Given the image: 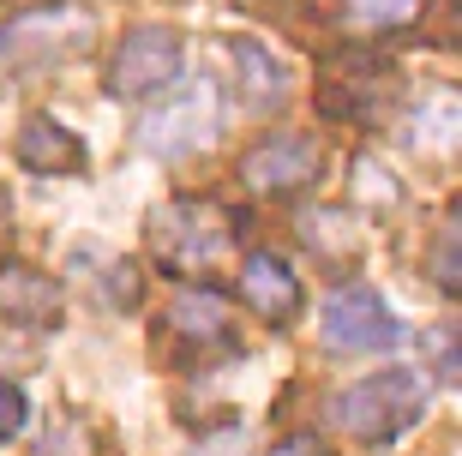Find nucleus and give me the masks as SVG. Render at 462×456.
<instances>
[{"mask_svg": "<svg viewBox=\"0 0 462 456\" xmlns=\"http://www.w3.org/2000/svg\"><path fill=\"white\" fill-rule=\"evenodd\" d=\"M228 54H235V85L246 102H258V108H276V102L289 97V67L276 60L264 42H253V36H235L228 42Z\"/></svg>", "mask_w": 462, "mask_h": 456, "instance_id": "13", "label": "nucleus"}, {"mask_svg": "<svg viewBox=\"0 0 462 456\" xmlns=\"http://www.w3.org/2000/svg\"><path fill=\"white\" fill-rule=\"evenodd\" d=\"M420 414H427V385H420L414 367L366 372V378H355L348 390H337V403H330V421L343 426V433H355L360 444L402 439Z\"/></svg>", "mask_w": 462, "mask_h": 456, "instance_id": "3", "label": "nucleus"}, {"mask_svg": "<svg viewBox=\"0 0 462 456\" xmlns=\"http://www.w3.org/2000/svg\"><path fill=\"white\" fill-rule=\"evenodd\" d=\"M6 235H13V199H6V186H0V247H6Z\"/></svg>", "mask_w": 462, "mask_h": 456, "instance_id": "17", "label": "nucleus"}, {"mask_svg": "<svg viewBox=\"0 0 462 456\" xmlns=\"http://www.w3.org/2000/svg\"><path fill=\"white\" fill-rule=\"evenodd\" d=\"M24 421H31V403H24V390L0 378V444L18 439V426H24Z\"/></svg>", "mask_w": 462, "mask_h": 456, "instance_id": "15", "label": "nucleus"}, {"mask_svg": "<svg viewBox=\"0 0 462 456\" xmlns=\"http://www.w3.org/2000/svg\"><path fill=\"white\" fill-rule=\"evenodd\" d=\"M217 133H223V85L217 79H192L162 108H151L138 120V144L151 156H162V163H180V156L205 151Z\"/></svg>", "mask_w": 462, "mask_h": 456, "instance_id": "4", "label": "nucleus"}, {"mask_svg": "<svg viewBox=\"0 0 462 456\" xmlns=\"http://www.w3.org/2000/svg\"><path fill=\"white\" fill-rule=\"evenodd\" d=\"M169 324H174V342H180V349H228V355H235L228 306H223V294H210V288H187V294H174Z\"/></svg>", "mask_w": 462, "mask_h": 456, "instance_id": "12", "label": "nucleus"}, {"mask_svg": "<svg viewBox=\"0 0 462 456\" xmlns=\"http://www.w3.org/2000/svg\"><path fill=\"white\" fill-rule=\"evenodd\" d=\"M235 235H240V228H235V210H223V204H210V199L156 204V210H151V228H144L151 258L169 276H187V283L223 271V258L235 253Z\"/></svg>", "mask_w": 462, "mask_h": 456, "instance_id": "2", "label": "nucleus"}, {"mask_svg": "<svg viewBox=\"0 0 462 456\" xmlns=\"http://www.w3.org/2000/svg\"><path fill=\"white\" fill-rule=\"evenodd\" d=\"M343 18L355 31H402L420 18V0H343Z\"/></svg>", "mask_w": 462, "mask_h": 456, "instance_id": "14", "label": "nucleus"}, {"mask_svg": "<svg viewBox=\"0 0 462 456\" xmlns=\"http://www.w3.org/2000/svg\"><path fill=\"white\" fill-rule=\"evenodd\" d=\"M391 67L384 60H366V54H337L330 60V79L319 85V102H325V115L337 120H366L378 115V102L391 97Z\"/></svg>", "mask_w": 462, "mask_h": 456, "instance_id": "8", "label": "nucleus"}, {"mask_svg": "<svg viewBox=\"0 0 462 456\" xmlns=\"http://www.w3.org/2000/svg\"><path fill=\"white\" fill-rule=\"evenodd\" d=\"M271 456H337V451H330V444H319L312 433H294V439H282Z\"/></svg>", "mask_w": 462, "mask_h": 456, "instance_id": "16", "label": "nucleus"}, {"mask_svg": "<svg viewBox=\"0 0 462 456\" xmlns=\"http://www.w3.org/2000/svg\"><path fill=\"white\" fill-rule=\"evenodd\" d=\"M0 319L24 324V330H54L60 324V288L42 271H24V265H6L0 271Z\"/></svg>", "mask_w": 462, "mask_h": 456, "instance_id": "11", "label": "nucleus"}, {"mask_svg": "<svg viewBox=\"0 0 462 456\" xmlns=\"http://www.w3.org/2000/svg\"><path fill=\"white\" fill-rule=\"evenodd\" d=\"M240 301L253 306L264 324H294L307 294H300V276L289 271L282 253H246V265H240Z\"/></svg>", "mask_w": 462, "mask_h": 456, "instance_id": "9", "label": "nucleus"}, {"mask_svg": "<svg viewBox=\"0 0 462 456\" xmlns=\"http://www.w3.org/2000/svg\"><path fill=\"white\" fill-rule=\"evenodd\" d=\"M18 163L31 174H42V181H67V174L85 169V144H79V133H67L54 115H31L24 126H18Z\"/></svg>", "mask_w": 462, "mask_h": 456, "instance_id": "10", "label": "nucleus"}, {"mask_svg": "<svg viewBox=\"0 0 462 456\" xmlns=\"http://www.w3.org/2000/svg\"><path fill=\"white\" fill-rule=\"evenodd\" d=\"M180 60H187V49H180L174 31H162V24H138V31H126L115 42L103 85H108V97H120V102L156 97V90H169L174 79H180Z\"/></svg>", "mask_w": 462, "mask_h": 456, "instance_id": "5", "label": "nucleus"}, {"mask_svg": "<svg viewBox=\"0 0 462 456\" xmlns=\"http://www.w3.org/2000/svg\"><path fill=\"white\" fill-rule=\"evenodd\" d=\"M325 342L343 349V355H384L402 342V324L384 306V294L366 283H343L325 301Z\"/></svg>", "mask_w": 462, "mask_h": 456, "instance_id": "7", "label": "nucleus"}, {"mask_svg": "<svg viewBox=\"0 0 462 456\" xmlns=\"http://www.w3.org/2000/svg\"><path fill=\"white\" fill-rule=\"evenodd\" d=\"M325 174V144L312 133H264L240 156V181L264 199H294Z\"/></svg>", "mask_w": 462, "mask_h": 456, "instance_id": "6", "label": "nucleus"}, {"mask_svg": "<svg viewBox=\"0 0 462 456\" xmlns=\"http://www.w3.org/2000/svg\"><path fill=\"white\" fill-rule=\"evenodd\" d=\"M90 42H97V13L79 0H49V6L18 13L13 24H0V97L90 54Z\"/></svg>", "mask_w": 462, "mask_h": 456, "instance_id": "1", "label": "nucleus"}]
</instances>
